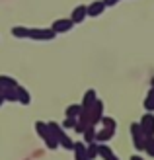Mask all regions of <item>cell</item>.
Listing matches in <instances>:
<instances>
[{"label": "cell", "mask_w": 154, "mask_h": 160, "mask_svg": "<svg viewBox=\"0 0 154 160\" xmlns=\"http://www.w3.org/2000/svg\"><path fill=\"white\" fill-rule=\"evenodd\" d=\"M57 33L49 28H33L29 29V39H35V41H51V39H55Z\"/></svg>", "instance_id": "1"}, {"label": "cell", "mask_w": 154, "mask_h": 160, "mask_svg": "<svg viewBox=\"0 0 154 160\" xmlns=\"http://www.w3.org/2000/svg\"><path fill=\"white\" fill-rule=\"evenodd\" d=\"M131 133H133V142L139 150H144V145H147V137L141 129L139 123H131Z\"/></svg>", "instance_id": "2"}, {"label": "cell", "mask_w": 154, "mask_h": 160, "mask_svg": "<svg viewBox=\"0 0 154 160\" xmlns=\"http://www.w3.org/2000/svg\"><path fill=\"white\" fill-rule=\"evenodd\" d=\"M72 28H74V22H72L70 18L57 20V22H53V26H51V29L55 31L57 35H59V33H67V31H70Z\"/></svg>", "instance_id": "3"}, {"label": "cell", "mask_w": 154, "mask_h": 160, "mask_svg": "<svg viewBox=\"0 0 154 160\" xmlns=\"http://www.w3.org/2000/svg\"><path fill=\"white\" fill-rule=\"evenodd\" d=\"M141 129L144 133V137H154V115L152 113H147V115H142L141 119Z\"/></svg>", "instance_id": "4"}, {"label": "cell", "mask_w": 154, "mask_h": 160, "mask_svg": "<svg viewBox=\"0 0 154 160\" xmlns=\"http://www.w3.org/2000/svg\"><path fill=\"white\" fill-rule=\"evenodd\" d=\"M102 117H103V102L102 100H96V103L90 108V123L92 125L100 123Z\"/></svg>", "instance_id": "5"}, {"label": "cell", "mask_w": 154, "mask_h": 160, "mask_svg": "<svg viewBox=\"0 0 154 160\" xmlns=\"http://www.w3.org/2000/svg\"><path fill=\"white\" fill-rule=\"evenodd\" d=\"M103 10H105V4L102 0H94L90 6H86V14L90 16V18H98V16L103 14Z\"/></svg>", "instance_id": "6"}, {"label": "cell", "mask_w": 154, "mask_h": 160, "mask_svg": "<svg viewBox=\"0 0 154 160\" xmlns=\"http://www.w3.org/2000/svg\"><path fill=\"white\" fill-rule=\"evenodd\" d=\"M86 18H88V14H86V4L74 6V10H72V14H70V20L74 22V23H80V22H84Z\"/></svg>", "instance_id": "7"}, {"label": "cell", "mask_w": 154, "mask_h": 160, "mask_svg": "<svg viewBox=\"0 0 154 160\" xmlns=\"http://www.w3.org/2000/svg\"><path fill=\"white\" fill-rule=\"evenodd\" d=\"M96 100H98V94H96V90H86V94H84V100H82V103H80V108L82 109H90L94 103H96Z\"/></svg>", "instance_id": "8"}, {"label": "cell", "mask_w": 154, "mask_h": 160, "mask_svg": "<svg viewBox=\"0 0 154 160\" xmlns=\"http://www.w3.org/2000/svg\"><path fill=\"white\" fill-rule=\"evenodd\" d=\"M113 135H115V131H113V129H105V127H103L102 131L96 133V142H98V145H105L107 141L113 139Z\"/></svg>", "instance_id": "9"}, {"label": "cell", "mask_w": 154, "mask_h": 160, "mask_svg": "<svg viewBox=\"0 0 154 160\" xmlns=\"http://www.w3.org/2000/svg\"><path fill=\"white\" fill-rule=\"evenodd\" d=\"M47 127H49V135H53L57 141H61L64 135H67V133L62 131V125H59L57 121H49V123H47Z\"/></svg>", "instance_id": "10"}, {"label": "cell", "mask_w": 154, "mask_h": 160, "mask_svg": "<svg viewBox=\"0 0 154 160\" xmlns=\"http://www.w3.org/2000/svg\"><path fill=\"white\" fill-rule=\"evenodd\" d=\"M16 94H18V102L23 103V106H27V103L31 102V96H29V92L26 90V88L18 86V88H16Z\"/></svg>", "instance_id": "11"}, {"label": "cell", "mask_w": 154, "mask_h": 160, "mask_svg": "<svg viewBox=\"0 0 154 160\" xmlns=\"http://www.w3.org/2000/svg\"><path fill=\"white\" fill-rule=\"evenodd\" d=\"M0 86L2 88H18V80L12 78V76H6V74H0Z\"/></svg>", "instance_id": "12"}, {"label": "cell", "mask_w": 154, "mask_h": 160, "mask_svg": "<svg viewBox=\"0 0 154 160\" xmlns=\"http://www.w3.org/2000/svg\"><path fill=\"white\" fill-rule=\"evenodd\" d=\"M96 133H98V131H96V127H94V125H88V127H86V131L82 133V135H84V142H86V145H90V142H96Z\"/></svg>", "instance_id": "13"}, {"label": "cell", "mask_w": 154, "mask_h": 160, "mask_svg": "<svg viewBox=\"0 0 154 160\" xmlns=\"http://www.w3.org/2000/svg\"><path fill=\"white\" fill-rule=\"evenodd\" d=\"M144 109L148 113H154V88H150L147 94V100H144Z\"/></svg>", "instance_id": "14"}, {"label": "cell", "mask_w": 154, "mask_h": 160, "mask_svg": "<svg viewBox=\"0 0 154 160\" xmlns=\"http://www.w3.org/2000/svg\"><path fill=\"white\" fill-rule=\"evenodd\" d=\"M12 35L18 39H26V37H29V29L23 26H16V28H12Z\"/></svg>", "instance_id": "15"}, {"label": "cell", "mask_w": 154, "mask_h": 160, "mask_svg": "<svg viewBox=\"0 0 154 160\" xmlns=\"http://www.w3.org/2000/svg\"><path fill=\"white\" fill-rule=\"evenodd\" d=\"M80 109H82V108H80V103H70V106L67 108V109H64V115H67V117H78L80 115Z\"/></svg>", "instance_id": "16"}, {"label": "cell", "mask_w": 154, "mask_h": 160, "mask_svg": "<svg viewBox=\"0 0 154 160\" xmlns=\"http://www.w3.org/2000/svg\"><path fill=\"white\" fill-rule=\"evenodd\" d=\"M86 158L88 160L98 158V142H90V145L86 147Z\"/></svg>", "instance_id": "17"}, {"label": "cell", "mask_w": 154, "mask_h": 160, "mask_svg": "<svg viewBox=\"0 0 154 160\" xmlns=\"http://www.w3.org/2000/svg\"><path fill=\"white\" fill-rule=\"evenodd\" d=\"M35 129H37V135L41 139H45L47 135H49V127H47V123H43V121H35Z\"/></svg>", "instance_id": "18"}, {"label": "cell", "mask_w": 154, "mask_h": 160, "mask_svg": "<svg viewBox=\"0 0 154 160\" xmlns=\"http://www.w3.org/2000/svg\"><path fill=\"white\" fill-rule=\"evenodd\" d=\"M59 145H61V147H64L67 150H74V141H72L68 135H64V137L59 141Z\"/></svg>", "instance_id": "19"}, {"label": "cell", "mask_w": 154, "mask_h": 160, "mask_svg": "<svg viewBox=\"0 0 154 160\" xmlns=\"http://www.w3.org/2000/svg\"><path fill=\"white\" fill-rule=\"evenodd\" d=\"M100 123L105 127V129H113V131L117 129V123H115V119H113V117H102Z\"/></svg>", "instance_id": "20"}, {"label": "cell", "mask_w": 154, "mask_h": 160, "mask_svg": "<svg viewBox=\"0 0 154 160\" xmlns=\"http://www.w3.org/2000/svg\"><path fill=\"white\" fill-rule=\"evenodd\" d=\"M76 123H78V119H74V117H67V119L62 121V129H74Z\"/></svg>", "instance_id": "21"}, {"label": "cell", "mask_w": 154, "mask_h": 160, "mask_svg": "<svg viewBox=\"0 0 154 160\" xmlns=\"http://www.w3.org/2000/svg\"><path fill=\"white\" fill-rule=\"evenodd\" d=\"M43 141L47 142V147H49L51 150H53V148H57V147H59V141H57V139L53 137V135H47V137H45Z\"/></svg>", "instance_id": "22"}, {"label": "cell", "mask_w": 154, "mask_h": 160, "mask_svg": "<svg viewBox=\"0 0 154 160\" xmlns=\"http://www.w3.org/2000/svg\"><path fill=\"white\" fill-rule=\"evenodd\" d=\"M144 150H147L150 156H154V137H147V145H144Z\"/></svg>", "instance_id": "23"}, {"label": "cell", "mask_w": 154, "mask_h": 160, "mask_svg": "<svg viewBox=\"0 0 154 160\" xmlns=\"http://www.w3.org/2000/svg\"><path fill=\"white\" fill-rule=\"evenodd\" d=\"M102 2L105 4V8H107V6H115L117 2H121V0H102Z\"/></svg>", "instance_id": "24"}, {"label": "cell", "mask_w": 154, "mask_h": 160, "mask_svg": "<svg viewBox=\"0 0 154 160\" xmlns=\"http://www.w3.org/2000/svg\"><path fill=\"white\" fill-rule=\"evenodd\" d=\"M150 88H154V76H152V80H150Z\"/></svg>", "instance_id": "25"}, {"label": "cell", "mask_w": 154, "mask_h": 160, "mask_svg": "<svg viewBox=\"0 0 154 160\" xmlns=\"http://www.w3.org/2000/svg\"><path fill=\"white\" fill-rule=\"evenodd\" d=\"M131 160H142V158H139V156H133V158H131Z\"/></svg>", "instance_id": "26"}, {"label": "cell", "mask_w": 154, "mask_h": 160, "mask_svg": "<svg viewBox=\"0 0 154 160\" xmlns=\"http://www.w3.org/2000/svg\"><path fill=\"white\" fill-rule=\"evenodd\" d=\"M2 92H4V88H2V86H0V96H2Z\"/></svg>", "instance_id": "27"}]
</instances>
